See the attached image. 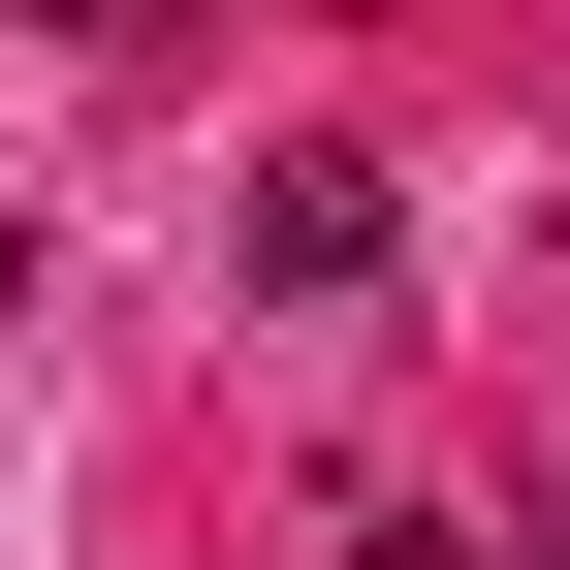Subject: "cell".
Wrapping results in <instances>:
<instances>
[{"label": "cell", "instance_id": "6da1fadb", "mask_svg": "<svg viewBox=\"0 0 570 570\" xmlns=\"http://www.w3.org/2000/svg\"><path fill=\"white\" fill-rule=\"evenodd\" d=\"M381 254H412V190L348 159V127H285V159L223 190V285H285V317H348V285H381Z\"/></svg>", "mask_w": 570, "mask_h": 570}, {"label": "cell", "instance_id": "7a4b0ae2", "mask_svg": "<svg viewBox=\"0 0 570 570\" xmlns=\"http://www.w3.org/2000/svg\"><path fill=\"white\" fill-rule=\"evenodd\" d=\"M0 32H63V63H190V0H0Z\"/></svg>", "mask_w": 570, "mask_h": 570}, {"label": "cell", "instance_id": "3957f363", "mask_svg": "<svg viewBox=\"0 0 570 570\" xmlns=\"http://www.w3.org/2000/svg\"><path fill=\"white\" fill-rule=\"evenodd\" d=\"M0 317H32V223H0Z\"/></svg>", "mask_w": 570, "mask_h": 570}, {"label": "cell", "instance_id": "277c9868", "mask_svg": "<svg viewBox=\"0 0 570 570\" xmlns=\"http://www.w3.org/2000/svg\"><path fill=\"white\" fill-rule=\"evenodd\" d=\"M508 570H570V539H508Z\"/></svg>", "mask_w": 570, "mask_h": 570}]
</instances>
